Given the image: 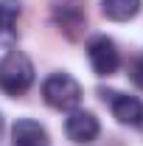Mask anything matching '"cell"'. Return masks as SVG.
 <instances>
[{"label":"cell","mask_w":143,"mask_h":146,"mask_svg":"<svg viewBox=\"0 0 143 146\" xmlns=\"http://www.w3.org/2000/svg\"><path fill=\"white\" fill-rule=\"evenodd\" d=\"M34 84V62L23 51H9L0 59V90L6 96H23Z\"/></svg>","instance_id":"6da1fadb"},{"label":"cell","mask_w":143,"mask_h":146,"mask_svg":"<svg viewBox=\"0 0 143 146\" xmlns=\"http://www.w3.org/2000/svg\"><path fill=\"white\" fill-rule=\"evenodd\" d=\"M42 98L54 110H76L81 101V84L73 79L70 73H51L42 82Z\"/></svg>","instance_id":"7a4b0ae2"},{"label":"cell","mask_w":143,"mask_h":146,"mask_svg":"<svg viewBox=\"0 0 143 146\" xmlns=\"http://www.w3.org/2000/svg\"><path fill=\"white\" fill-rule=\"evenodd\" d=\"M87 56L95 76H112V73L121 68V54H118V45L109 39V36H93L87 45Z\"/></svg>","instance_id":"3957f363"},{"label":"cell","mask_w":143,"mask_h":146,"mask_svg":"<svg viewBox=\"0 0 143 146\" xmlns=\"http://www.w3.org/2000/svg\"><path fill=\"white\" fill-rule=\"evenodd\" d=\"M101 98L109 101L112 115L118 118V124L124 127H143V101L126 93H115V90H101Z\"/></svg>","instance_id":"277c9868"},{"label":"cell","mask_w":143,"mask_h":146,"mask_svg":"<svg viewBox=\"0 0 143 146\" xmlns=\"http://www.w3.org/2000/svg\"><path fill=\"white\" fill-rule=\"evenodd\" d=\"M65 132H68V138H70L73 143L87 146V143H93L98 138L101 124H98V118L93 112H87V110H70V115L65 121Z\"/></svg>","instance_id":"5b68a950"},{"label":"cell","mask_w":143,"mask_h":146,"mask_svg":"<svg viewBox=\"0 0 143 146\" xmlns=\"http://www.w3.org/2000/svg\"><path fill=\"white\" fill-rule=\"evenodd\" d=\"M11 143L14 146H51L48 129L34 118H20L11 127Z\"/></svg>","instance_id":"8992f818"},{"label":"cell","mask_w":143,"mask_h":146,"mask_svg":"<svg viewBox=\"0 0 143 146\" xmlns=\"http://www.w3.org/2000/svg\"><path fill=\"white\" fill-rule=\"evenodd\" d=\"M20 0H0V45H14L20 23Z\"/></svg>","instance_id":"52a82bcc"},{"label":"cell","mask_w":143,"mask_h":146,"mask_svg":"<svg viewBox=\"0 0 143 146\" xmlns=\"http://www.w3.org/2000/svg\"><path fill=\"white\" fill-rule=\"evenodd\" d=\"M143 0H101V11L112 23H126V20L138 17Z\"/></svg>","instance_id":"ba28073f"},{"label":"cell","mask_w":143,"mask_h":146,"mask_svg":"<svg viewBox=\"0 0 143 146\" xmlns=\"http://www.w3.org/2000/svg\"><path fill=\"white\" fill-rule=\"evenodd\" d=\"M132 82L143 90V56H138V59L132 62Z\"/></svg>","instance_id":"9c48e42d"},{"label":"cell","mask_w":143,"mask_h":146,"mask_svg":"<svg viewBox=\"0 0 143 146\" xmlns=\"http://www.w3.org/2000/svg\"><path fill=\"white\" fill-rule=\"evenodd\" d=\"M0 129H3V118H0Z\"/></svg>","instance_id":"30bf717a"}]
</instances>
